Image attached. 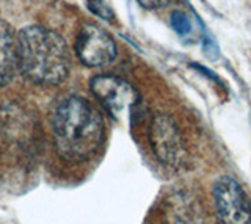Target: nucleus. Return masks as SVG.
<instances>
[{
    "mask_svg": "<svg viewBox=\"0 0 251 224\" xmlns=\"http://www.w3.org/2000/svg\"><path fill=\"white\" fill-rule=\"evenodd\" d=\"M90 90L102 108L115 119L133 112L138 104V96L133 87L124 79L112 74H100L93 77Z\"/></svg>",
    "mask_w": 251,
    "mask_h": 224,
    "instance_id": "39448f33",
    "label": "nucleus"
},
{
    "mask_svg": "<svg viewBox=\"0 0 251 224\" xmlns=\"http://www.w3.org/2000/svg\"><path fill=\"white\" fill-rule=\"evenodd\" d=\"M71 52L66 41L43 25H27L18 33V69L38 85H60L71 72Z\"/></svg>",
    "mask_w": 251,
    "mask_h": 224,
    "instance_id": "f03ea898",
    "label": "nucleus"
},
{
    "mask_svg": "<svg viewBox=\"0 0 251 224\" xmlns=\"http://www.w3.org/2000/svg\"><path fill=\"white\" fill-rule=\"evenodd\" d=\"M18 71V33L0 19V87L10 83Z\"/></svg>",
    "mask_w": 251,
    "mask_h": 224,
    "instance_id": "6e6552de",
    "label": "nucleus"
},
{
    "mask_svg": "<svg viewBox=\"0 0 251 224\" xmlns=\"http://www.w3.org/2000/svg\"><path fill=\"white\" fill-rule=\"evenodd\" d=\"M140 6H143L145 10H159L163 8L170 0H137Z\"/></svg>",
    "mask_w": 251,
    "mask_h": 224,
    "instance_id": "f8f14e48",
    "label": "nucleus"
},
{
    "mask_svg": "<svg viewBox=\"0 0 251 224\" xmlns=\"http://www.w3.org/2000/svg\"><path fill=\"white\" fill-rule=\"evenodd\" d=\"M202 52L204 55L210 60H217L220 57V49H218V44L214 40V36L206 33L202 36Z\"/></svg>",
    "mask_w": 251,
    "mask_h": 224,
    "instance_id": "9b49d317",
    "label": "nucleus"
},
{
    "mask_svg": "<svg viewBox=\"0 0 251 224\" xmlns=\"http://www.w3.org/2000/svg\"><path fill=\"white\" fill-rule=\"evenodd\" d=\"M167 216L170 224H206L198 199L187 191H176L170 198Z\"/></svg>",
    "mask_w": 251,
    "mask_h": 224,
    "instance_id": "0eeeda50",
    "label": "nucleus"
},
{
    "mask_svg": "<svg viewBox=\"0 0 251 224\" xmlns=\"http://www.w3.org/2000/svg\"><path fill=\"white\" fill-rule=\"evenodd\" d=\"M148 138L155 158L171 169L187 163V146L177 122L167 113H155L148 130Z\"/></svg>",
    "mask_w": 251,
    "mask_h": 224,
    "instance_id": "7ed1b4c3",
    "label": "nucleus"
},
{
    "mask_svg": "<svg viewBox=\"0 0 251 224\" xmlns=\"http://www.w3.org/2000/svg\"><path fill=\"white\" fill-rule=\"evenodd\" d=\"M170 24H171V28L175 30V32L179 36H182V38L188 36L193 32L192 19L188 18L187 13L180 11V10H175L170 14Z\"/></svg>",
    "mask_w": 251,
    "mask_h": 224,
    "instance_id": "1a4fd4ad",
    "label": "nucleus"
},
{
    "mask_svg": "<svg viewBox=\"0 0 251 224\" xmlns=\"http://www.w3.org/2000/svg\"><path fill=\"white\" fill-rule=\"evenodd\" d=\"M86 8H88L93 14L105 22H112L115 19V11L105 0H86Z\"/></svg>",
    "mask_w": 251,
    "mask_h": 224,
    "instance_id": "9d476101",
    "label": "nucleus"
},
{
    "mask_svg": "<svg viewBox=\"0 0 251 224\" xmlns=\"http://www.w3.org/2000/svg\"><path fill=\"white\" fill-rule=\"evenodd\" d=\"M75 53L82 65L99 67L116 58V43L110 33L96 24H85L75 40Z\"/></svg>",
    "mask_w": 251,
    "mask_h": 224,
    "instance_id": "423d86ee",
    "label": "nucleus"
},
{
    "mask_svg": "<svg viewBox=\"0 0 251 224\" xmlns=\"http://www.w3.org/2000/svg\"><path fill=\"white\" fill-rule=\"evenodd\" d=\"M212 202L218 224H251V198L231 174H222L212 185Z\"/></svg>",
    "mask_w": 251,
    "mask_h": 224,
    "instance_id": "20e7f679",
    "label": "nucleus"
},
{
    "mask_svg": "<svg viewBox=\"0 0 251 224\" xmlns=\"http://www.w3.org/2000/svg\"><path fill=\"white\" fill-rule=\"evenodd\" d=\"M52 136L58 156L68 161L91 158L104 143L105 124L90 100L69 96L53 108Z\"/></svg>",
    "mask_w": 251,
    "mask_h": 224,
    "instance_id": "f257e3e1",
    "label": "nucleus"
}]
</instances>
